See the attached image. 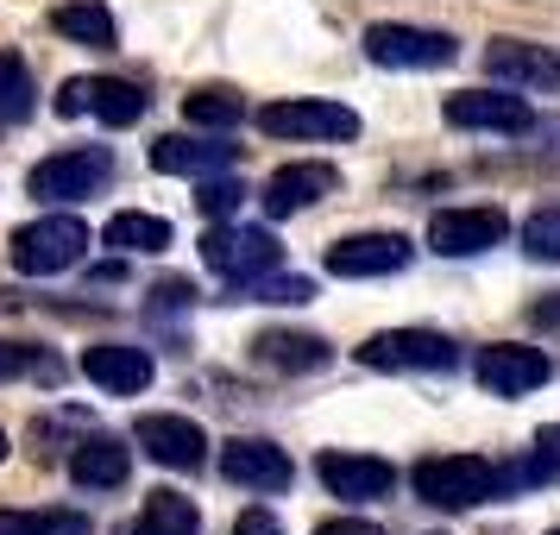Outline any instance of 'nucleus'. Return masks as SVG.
<instances>
[{
    "instance_id": "obj_1",
    "label": "nucleus",
    "mask_w": 560,
    "mask_h": 535,
    "mask_svg": "<svg viewBox=\"0 0 560 535\" xmlns=\"http://www.w3.org/2000/svg\"><path fill=\"white\" fill-rule=\"evenodd\" d=\"M409 485L434 510H479L491 498H504V466L485 454H429V460H416Z\"/></svg>"
},
{
    "instance_id": "obj_2",
    "label": "nucleus",
    "mask_w": 560,
    "mask_h": 535,
    "mask_svg": "<svg viewBox=\"0 0 560 535\" xmlns=\"http://www.w3.org/2000/svg\"><path fill=\"white\" fill-rule=\"evenodd\" d=\"M89 253V228H82L77 214H45V221H26V228L13 233V271L20 278H57V271H70L77 258Z\"/></svg>"
},
{
    "instance_id": "obj_3",
    "label": "nucleus",
    "mask_w": 560,
    "mask_h": 535,
    "mask_svg": "<svg viewBox=\"0 0 560 535\" xmlns=\"http://www.w3.org/2000/svg\"><path fill=\"white\" fill-rule=\"evenodd\" d=\"M359 365H372V372H454L459 347L434 328H390L359 347Z\"/></svg>"
},
{
    "instance_id": "obj_4",
    "label": "nucleus",
    "mask_w": 560,
    "mask_h": 535,
    "mask_svg": "<svg viewBox=\"0 0 560 535\" xmlns=\"http://www.w3.org/2000/svg\"><path fill=\"white\" fill-rule=\"evenodd\" d=\"M365 57L378 70H447L459 57V45L447 32H429V26H365Z\"/></svg>"
},
{
    "instance_id": "obj_5",
    "label": "nucleus",
    "mask_w": 560,
    "mask_h": 535,
    "mask_svg": "<svg viewBox=\"0 0 560 535\" xmlns=\"http://www.w3.org/2000/svg\"><path fill=\"white\" fill-rule=\"evenodd\" d=\"M202 265L228 283H253L283 265V246L265 228H214L202 240Z\"/></svg>"
},
{
    "instance_id": "obj_6",
    "label": "nucleus",
    "mask_w": 560,
    "mask_h": 535,
    "mask_svg": "<svg viewBox=\"0 0 560 535\" xmlns=\"http://www.w3.org/2000/svg\"><path fill=\"white\" fill-rule=\"evenodd\" d=\"M114 177V158L102 146H77V152H57L45 164H32L26 189L38 202H82V196H95L102 183Z\"/></svg>"
},
{
    "instance_id": "obj_7",
    "label": "nucleus",
    "mask_w": 560,
    "mask_h": 535,
    "mask_svg": "<svg viewBox=\"0 0 560 535\" xmlns=\"http://www.w3.org/2000/svg\"><path fill=\"white\" fill-rule=\"evenodd\" d=\"M57 114H63V120L95 114L102 127H139V120H145V95H139L132 82H114V77H77V82H63Z\"/></svg>"
},
{
    "instance_id": "obj_8",
    "label": "nucleus",
    "mask_w": 560,
    "mask_h": 535,
    "mask_svg": "<svg viewBox=\"0 0 560 535\" xmlns=\"http://www.w3.org/2000/svg\"><path fill=\"white\" fill-rule=\"evenodd\" d=\"M504 208H441L429 221V246L441 258H479L491 246H504Z\"/></svg>"
},
{
    "instance_id": "obj_9",
    "label": "nucleus",
    "mask_w": 560,
    "mask_h": 535,
    "mask_svg": "<svg viewBox=\"0 0 560 535\" xmlns=\"http://www.w3.org/2000/svg\"><path fill=\"white\" fill-rule=\"evenodd\" d=\"M258 132H271V139H353L359 114L340 102H271L258 107Z\"/></svg>"
},
{
    "instance_id": "obj_10",
    "label": "nucleus",
    "mask_w": 560,
    "mask_h": 535,
    "mask_svg": "<svg viewBox=\"0 0 560 535\" xmlns=\"http://www.w3.org/2000/svg\"><path fill=\"white\" fill-rule=\"evenodd\" d=\"M409 258H416V246L404 233H347L328 246V271L334 278H397V271H409Z\"/></svg>"
},
{
    "instance_id": "obj_11",
    "label": "nucleus",
    "mask_w": 560,
    "mask_h": 535,
    "mask_svg": "<svg viewBox=\"0 0 560 535\" xmlns=\"http://www.w3.org/2000/svg\"><path fill=\"white\" fill-rule=\"evenodd\" d=\"M221 479L240 485V491H258V498H278V491L296 485V466L271 441H228L221 447Z\"/></svg>"
},
{
    "instance_id": "obj_12",
    "label": "nucleus",
    "mask_w": 560,
    "mask_h": 535,
    "mask_svg": "<svg viewBox=\"0 0 560 535\" xmlns=\"http://www.w3.org/2000/svg\"><path fill=\"white\" fill-rule=\"evenodd\" d=\"M315 473L328 485L334 498H347V504H378L397 491V466L378 454H322L315 460Z\"/></svg>"
},
{
    "instance_id": "obj_13",
    "label": "nucleus",
    "mask_w": 560,
    "mask_h": 535,
    "mask_svg": "<svg viewBox=\"0 0 560 535\" xmlns=\"http://www.w3.org/2000/svg\"><path fill=\"white\" fill-rule=\"evenodd\" d=\"M472 372H479V384L491 397H529V391H541L555 379V359L541 347H485Z\"/></svg>"
},
{
    "instance_id": "obj_14",
    "label": "nucleus",
    "mask_w": 560,
    "mask_h": 535,
    "mask_svg": "<svg viewBox=\"0 0 560 535\" xmlns=\"http://www.w3.org/2000/svg\"><path fill=\"white\" fill-rule=\"evenodd\" d=\"M447 127L466 132H523L529 127V102L516 89H472V95H447Z\"/></svg>"
},
{
    "instance_id": "obj_15",
    "label": "nucleus",
    "mask_w": 560,
    "mask_h": 535,
    "mask_svg": "<svg viewBox=\"0 0 560 535\" xmlns=\"http://www.w3.org/2000/svg\"><path fill=\"white\" fill-rule=\"evenodd\" d=\"M485 70L504 89H560V51L548 45H523V38H498L485 45Z\"/></svg>"
},
{
    "instance_id": "obj_16",
    "label": "nucleus",
    "mask_w": 560,
    "mask_h": 535,
    "mask_svg": "<svg viewBox=\"0 0 560 535\" xmlns=\"http://www.w3.org/2000/svg\"><path fill=\"white\" fill-rule=\"evenodd\" d=\"M152 353L145 347H120V340H102V347H89L82 353V379L102 384L107 397H139L145 384H152Z\"/></svg>"
},
{
    "instance_id": "obj_17",
    "label": "nucleus",
    "mask_w": 560,
    "mask_h": 535,
    "mask_svg": "<svg viewBox=\"0 0 560 535\" xmlns=\"http://www.w3.org/2000/svg\"><path fill=\"white\" fill-rule=\"evenodd\" d=\"M139 447L158 460V466H171V473H196L208 454V434L189 422V416H139Z\"/></svg>"
},
{
    "instance_id": "obj_18",
    "label": "nucleus",
    "mask_w": 560,
    "mask_h": 535,
    "mask_svg": "<svg viewBox=\"0 0 560 535\" xmlns=\"http://www.w3.org/2000/svg\"><path fill=\"white\" fill-rule=\"evenodd\" d=\"M334 189H340V171L334 164H283L278 177L265 183V214H303V208L328 202Z\"/></svg>"
},
{
    "instance_id": "obj_19",
    "label": "nucleus",
    "mask_w": 560,
    "mask_h": 535,
    "mask_svg": "<svg viewBox=\"0 0 560 535\" xmlns=\"http://www.w3.org/2000/svg\"><path fill=\"white\" fill-rule=\"evenodd\" d=\"M127 473H132V454L120 441H107V434H82L77 454H70V479H77L82 491H120Z\"/></svg>"
},
{
    "instance_id": "obj_20",
    "label": "nucleus",
    "mask_w": 560,
    "mask_h": 535,
    "mask_svg": "<svg viewBox=\"0 0 560 535\" xmlns=\"http://www.w3.org/2000/svg\"><path fill=\"white\" fill-rule=\"evenodd\" d=\"M228 164H233V146H214V139H183V132H171V139L152 146V171H164V177H214Z\"/></svg>"
},
{
    "instance_id": "obj_21",
    "label": "nucleus",
    "mask_w": 560,
    "mask_h": 535,
    "mask_svg": "<svg viewBox=\"0 0 560 535\" xmlns=\"http://www.w3.org/2000/svg\"><path fill=\"white\" fill-rule=\"evenodd\" d=\"M253 359L258 365H271V372H322L328 365V340L322 334H290V328H271L253 340Z\"/></svg>"
},
{
    "instance_id": "obj_22",
    "label": "nucleus",
    "mask_w": 560,
    "mask_h": 535,
    "mask_svg": "<svg viewBox=\"0 0 560 535\" xmlns=\"http://www.w3.org/2000/svg\"><path fill=\"white\" fill-rule=\"evenodd\" d=\"M51 26L70 38V45H89V51H114L120 45V26H114V13H107L102 0H70V7H57Z\"/></svg>"
},
{
    "instance_id": "obj_23",
    "label": "nucleus",
    "mask_w": 560,
    "mask_h": 535,
    "mask_svg": "<svg viewBox=\"0 0 560 535\" xmlns=\"http://www.w3.org/2000/svg\"><path fill=\"white\" fill-rule=\"evenodd\" d=\"M541 485H560V429H541L529 454L504 466V498L510 491H541Z\"/></svg>"
},
{
    "instance_id": "obj_24",
    "label": "nucleus",
    "mask_w": 560,
    "mask_h": 535,
    "mask_svg": "<svg viewBox=\"0 0 560 535\" xmlns=\"http://www.w3.org/2000/svg\"><path fill=\"white\" fill-rule=\"evenodd\" d=\"M132 535H202V510L189 504L183 491H152L145 510H139V523Z\"/></svg>"
},
{
    "instance_id": "obj_25",
    "label": "nucleus",
    "mask_w": 560,
    "mask_h": 535,
    "mask_svg": "<svg viewBox=\"0 0 560 535\" xmlns=\"http://www.w3.org/2000/svg\"><path fill=\"white\" fill-rule=\"evenodd\" d=\"M38 114V89L20 51H0V127H26Z\"/></svg>"
},
{
    "instance_id": "obj_26",
    "label": "nucleus",
    "mask_w": 560,
    "mask_h": 535,
    "mask_svg": "<svg viewBox=\"0 0 560 535\" xmlns=\"http://www.w3.org/2000/svg\"><path fill=\"white\" fill-rule=\"evenodd\" d=\"M102 240L114 246V253H127V258H139V253H164L171 246V221H158V214H114L102 228Z\"/></svg>"
},
{
    "instance_id": "obj_27",
    "label": "nucleus",
    "mask_w": 560,
    "mask_h": 535,
    "mask_svg": "<svg viewBox=\"0 0 560 535\" xmlns=\"http://www.w3.org/2000/svg\"><path fill=\"white\" fill-rule=\"evenodd\" d=\"M183 120L202 132H228L246 120V95H233V89H196V95H183Z\"/></svg>"
},
{
    "instance_id": "obj_28",
    "label": "nucleus",
    "mask_w": 560,
    "mask_h": 535,
    "mask_svg": "<svg viewBox=\"0 0 560 535\" xmlns=\"http://www.w3.org/2000/svg\"><path fill=\"white\" fill-rule=\"evenodd\" d=\"M233 303H315V283L308 278H253V283H233Z\"/></svg>"
},
{
    "instance_id": "obj_29",
    "label": "nucleus",
    "mask_w": 560,
    "mask_h": 535,
    "mask_svg": "<svg viewBox=\"0 0 560 535\" xmlns=\"http://www.w3.org/2000/svg\"><path fill=\"white\" fill-rule=\"evenodd\" d=\"M0 535H89V523L51 510H0Z\"/></svg>"
},
{
    "instance_id": "obj_30",
    "label": "nucleus",
    "mask_w": 560,
    "mask_h": 535,
    "mask_svg": "<svg viewBox=\"0 0 560 535\" xmlns=\"http://www.w3.org/2000/svg\"><path fill=\"white\" fill-rule=\"evenodd\" d=\"M523 253L535 265H560V208H541V214L523 221Z\"/></svg>"
},
{
    "instance_id": "obj_31",
    "label": "nucleus",
    "mask_w": 560,
    "mask_h": 535,
    "mask_svg": "<svg viewBox=\"0 0 560 535\" xmlns=\"http://www.w3.org/2000/svg\"><path fill=\"white\" fill-rule=\"evenodd\" d=\"M57 365L51 353H38V347H0V384L7 379H45V384H57Z\"/></svg>"
},
{
    "instance_id": "obj_32",
    "label": "nucleus",
    "mask_w": 560,
    "mask_h": 535,
    "mask_svg": "<svg viewBox=\"0 0 560 535\" xmlns=\"http://www.w3.org/2000/svg\"><path fill=\"white\" fill-rule=\"evenodd\" d=\"M240 196H246V189H240V183L214 177V183H202V196H196V208H202L208 221H228L233 208H240Z\"/></svg>"
},
{
    "instance_id": "obj_33",
    "label": "nucleus",
    "mask_w": 560,
    "mask_h": 535,
    "mask_svg": "<svg viewBox=\"0 0 560 535\" xmlns=\"http://www.w3.org/2000/svg\"><path fill=\"white\" fill-rule=\"evenodd\" d=\"M233 535H283V530H278V516H271V510H246V516L233 523Z\"/></svg>"
},
{
    "instance_id": "obj_34",
    "label": "nucleus",
    "mask_w": 560,
    "mask_h": 535,
    "mask_svg": "<svg viewBox=\"0 0 560 535\" xmlns=\"http://www.w3.org/2000/svg\"><path fill=\"white\" fill-rule=\"evenodd\" d=\"M315 535H384L378 523H359V516H334V523H322Z\"/></svg>"
},
{
    "instance_id": "obj_35",
    "label": "nucleus",
    "mask_w": 560,
    "mask_h": 535,
    "mask_svg": "<svg viewBox=\"0 0 560 535\" xmlns=\"http://www.w3.org/2000/svg\"><path fill=\"white\" fill-rule=\"evenodd\" d=\"M535 322L541 328H560V303H535Z\"/></svg>"
},
{
    "instance_id": "obj_36",
    "label": "nucleus",
    "mask_w": 560,
    "mask_h": 535,
    "mask_svg": "<svg viewBox=\"0 0 560 535\" xmlns=\"http://www.w3.org/2000/svg\"><path fill=\"white\" fill-rule=\"evenodd\" d=\"M0 460H7V429H0Z\"/></svg>"
},
{
    "instance_id": "obj_37",
    "label": "nucleus",
    "mask_w": 560,
    "mask_h": 535,
    "mask_svg": "<svg viewBox=\"0 0 560 535\" xmlns=\"http://www.w3.org/2000/svg\"><path fill=\"white\" fill-rule=\"evenodd\" d=\"M555 535H560V530H555Z\"/></svg>"
}]
</instances>
